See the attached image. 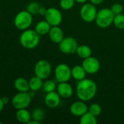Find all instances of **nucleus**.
Returning a JSON list of instances; mask_svg holds the SVG:
<instances>
[{"mask_svg":"<svg viewBox=\"0 0 124 124\" xmlns=\"http://www.w3.org/2000/svg\"><path fill=\"white\" fill-rule=\"evenodd\" d=\"M97 92V86L96 83L89 78H84L79 81L76 85V92L77 97L84 102L92 100Z\"/></svg>","mask_w":124,"mask_h":124,"instance_id":"f257e3e1","label":"nucleus"},{"mask_svg":"<svg viewBox=\"0 0 124 124\" xmlns=\"http://www.w3.org/2000/svg\"><path fill=\"white\" fill-rule=\"evenodd\" d=\"M40 41V35L35 30L26 29L20 35V43L25 49H32L36 47Z\"/></svg>","mask_w":124,"mask_h":124,"instance_id":"f03ea898","label":"nucleus"},{"mask_svg":"<svg viewBox=\"0 0 124 124\" xmlns=\"http://www.w3.org/2000/svg\"><path fill=\"white\" fill-rule=\"evenodd\" d=\"M114 14L112 12L110 8H103L97 11L95 18L96 24L101 28H107L113 23Z\"/></svg>","mask_w":124,"mask_h":124,"instance_id":"7ed1b4c3","label":"nucleus"},{"mask_svg":"<svg viewBox=\"0 0 124 124\" xmlns=\"http://www.w3.org/2000/svg\"><path fill=\"white\" fill-rule=\"evenodd\" d=\"M32 22V15L27 10H23L18 12L14 19V24L15 27L20 30L28 29L31 25Z\"/></svg>","mask_w":124,"mask_h":124,"instance_id":"20e7f679","label":"nucleus"},{"mask_svg":"<svg viewBox=\"0 0 124 124\" xmlns=\"http://www.w3.org/2000/svg\"><path fill=\"white\" fill-rule=\"evenodd\" d=\"M31 97L28 92H18L12 99V106L17 109L27 108L31 102Z\"/></svg>","mask_w":124,"mask_h":124,"instance_id":"39448f33","label":"nucleus"},{"mask_svg":"<svg viewBox=\"0 0 124 124\" xmlns=\"http://www.w3.org/2000/svg\"><path fill=\"white\" fill-rule=\"evenodd\" d=\"M97 10L92 3H84L80 9L81 19L86 23H92L95 20Z\"/></svg>","mask_w":124,"mask_h":124,"instance_id":"423d86ee","label":"nucleus"},{"mask_svg":"<svg viewBox=\"0 0 124 124\" xmlns=\"http://www.w3.org/2000/svg\"><path fill=\"white\" fill-rule=\"evenodd\" d=\"M58 44L60 52L66 54L76 53V49L78 46L77 41L71 36L64 37Z\"/></svg>","mask_w":124,"mask_h":124,"instance_id":"0eeeda50","label":"nucleus"},{"mask_svg":"<svg viewBox=\"0 0 124 124\" xmlns=\"http://www.w3.org/2000/svg\"><path fill=\"white\" fill-rule=\"evenodd\" d=\"M34 72L36 76L44 80L50 76L52 72V66L47 60H40L35 65Z\"/></svg>","mask_w":124,"mask_h":124,"instance_id":"6e6552de","label":"nucleus"},{"mask_svg":"<svg viewBox=\"0 0 124 124\" xmlns=\"http://www.w3.org/2000/svg\"><path fill=\"white\" fill-rule=\"evenodd\" d=\"M54 76L57 81L59 83L68 82L72 76L71 69L67 64L60 63L55 68Z\"/></svg>","mask_w":124,"mask_h":124,"instance_id":"1a4fd4ad","label":"nucleus"},{"mask_svg":"<svg viewBox=\"0 0 124 124\" xmlns=\"http://www.w3.org/2000/svg\"><path fill=\"white\" fill-rule=\"evenodd\" d=\"M45 20L50 24L51 26L59 25L62 20V15L60 11L54 7H50L46 9L44 15Z\"/></svg>","mask_w":124,"mask_h":124,"instance_id":"9d476101","label":"nucleus"},{"mask_svg":"<svg viewBox=\"0 0 124 124\" xmlns=\"http://www.w3.org/2000/svg\"><path fill=\"white\" fill-rule=\"evenodd\" d=\"M81 65L88 74H95L100 69V61L98 60V59L92 56L84 59Z\"/></svg>","mask_w":124,"mask_h":124,"instance_id":"9b49d317","label":"nucleus"},{"mask_svg":"<svg viewBox=\"0 0 124 124\" xmlns=\"http://www.w3.org/2000/svg\"><path fill=\"white\" fill-rule=\"evenodd\" d=\"M88 106L84 101H77L73 102L70 107V111L72 115L81 117L88 111Z\"/></svg>","mask_w":124,"mask_h":124,"instance_id":"f8f14e48","label":"nucleus"},{"mask_svg":"<svg viewBox=\"0 0 124 124\" xmlns=\"http://www.w3.org/2000/svg\"><path fill=\"white\" fill-rule=\"evenodd\" d=\"M44 102L49 108H56L60 103V96L55 91L48 92L45 96Z\"/></svg>","mask_w":124,"mask_h":124,"instance_id":"ddd939ff","label":"nucleus"},{"mask_svg":"<svg viewBox=\"0 0 124 124\" xmlns=\"http://www.w3.org/2000/svg\"><path fill=\"white\" fill-rule=\"evenodd\" d=\"M57 92L61 97L69 98L73 95V90L70 84L68 82H60L57 86Z\"/></svg>","mask_w":124,"mask_h":124,"instance_id":"4468645a","label":"nucleus"},{"mask_svg":"<svg viewBox=\"0 0 124 124\" xmlns=\"http://www.w3.org/2000/svg\"><path fill=\"white\" fill-rule=\"evenodd\" d=\"M48 34L50 40L55 44H59L64 38L63 31L58 25L52 26Z\"/></svg>","mask_w":124,"mask_h":124,"instance_id":"2eb2a0df","label":"nucleus"},{"mask_svg":"<svg viewBox=\"0 0 124 124\" xmlns=\"http://www.w3.org/2000/svg\"><path fill=\"white\" fill-rule=\"evenodd\" d=\"M14 86L19 92H28L30 90L28 81L25 78L21 77L15 80Z\"/></svg>","mask_w":124,"mask_h":124,"instance_id":"dca6fc26","label":"nucleus"},{"mask_svg":"<svg viewBox=\"0 0 124 124\" xmlns=\"http://www.w3.org/2000/svg\"><path fill=\"white\" fill-rule=\"evenodd\" d=\"M71 75L75 80L79 81L86 78V72L82 65H77L73 66V68L71 69Z\"/></svg>","mask_w":124,"mask_h":124,"instance_id":"f3484780","label":"nucleus"},{"mask_svg":"<svg viewBox=\"0 0 124 124\" xmlns=\"http://www.w3.org/2000/svg\"><path fill=\"white\" fill-rule=\"evenodd\" d=\"M15 116L17 120L23 124H28V121L31 119V113H30V112L26 110V108L17 110Z\"/></svg>","mask_w":124,"mask_h":124,"instance_id":"a211bd4d","label":"nucleus"},{"mask_svg":"<svg viewBox=\"0 0 124 124\" xmlns=\"http://www.w3.org/2000/svg\"><path fill=\"white\" fill-rule=\"evenodd\" d=\"M50 24L45 20H41L39 22L36 26H35V31L39 33L40 36L41 35H46L49 33V31L51 28Z\"/></svg>","mask_w":124,"mask_h":124,"instance_id":"6ab92c4d","label":"nucleus"},{"mask_svg":"<svg viewBox=\"0 0 124 124\" xmlns=\"http://www.w3.org/2000/svg\"><path fill=\"white\" fill-rule=\"evenodd\" d=\"M76 53L77 54V55L79 57H81L82 59H86V58L92 56V49L89 46L82 44V45L78 46Z\"/></svg>","mask_w":124,"mask_h":124,"instance_id":"aec40b11","label":"nucleus"},{"mask_svg":"<svg viewBox=\"0 0 124 124\" xmlns=\"http://www.w3.org/2000/svg\"><path fill=\"white\" fill-rule=\"evenodd\" d=\"M43 79H41V78L35 76L32 78H31V79L29 80L28 83H29V88L30 90L33 91V92H37L39 91L42 86H43Z\"/></svg>","mask_w":124,"mask_h":124,"instance_id":"412c9836","label":"nucleus"},{"mask_svg":"<svg viewBox=\"0 0 124 124\" xmlns=\"http://www.w3.org/2000/svg\"><path fill=\"white\" fill-rule=\"evenodd\" d=\"M80 124H97V117L87 111L86 113L82 115L80 118Z\"/></svg>","mask_w":124,"mask_h":124,"instance_id":"4be33fe9","label":"nucleus"},{"mask_svg":"<svg viewBox=\"0 0 124 124\" xmlns=\"http://www.w3.org/2000/svg\"><path fill=\"white\" fill-rule=\"evenodd\" d=\"M45 117L44 111L41 108H36L31 113V119L35 120L38 122H41Z\"/></svg>","mask_w":124,"mask_h":124,"instance_id":"5701e85b","label":"nucleus"},{"mask_svg":"<svg viewBox=\"0 0 124 124\" xmlns=\"http://www.w3.org/2000/svg\"><path fill=\"white\" fill-rule=\"evenodd\" d=\"M113 24L118 29H124V15L121 13L115 15Z\"/></svg>","mask_w":124,"mask_h":124,"instance_id":"b1692460","label":"nucleus"},{"mask_svg":"<svg viewBox=\"0 0 124 124\" xmlns=\"http://www.w3.org/2000/svg\"><path fill=\"white\" fill-rule=\"evenodd\" d=\"M42 87H43L44 92H46V93L51 92H54L57 89L56 84L52 80H47V81H46L43 84V86Z\"/></svg>","mask_w":124,"mask_h":124,"instance_id":"393cba45","label":"nucleus"},{"mask_svg":"<svg viewBox=\"0 0 124 124\" xmlns=\"http://www.w3.org/2000/svg\"><path fill=\"white\" fill-rule=\"evenodd\" d=\"M40 7L41 6L39 3H37L36 1H33L28 4L26 10L28 12H29L32 15H36V14H39V10L40 9Z\"/></svg>","mask_w":124,"mask_h":124,"instance_id":"a878e982","label":"nucleus"},{"mask_svg":"<svg viewBox=\"0 0 124 124\" xmlns=\"http://www.w3.org/2000/svg\"><path fill=\"white\" fill-rule=\"evenodd\" d=\"M88 111L97 117V116H100L101 114V113H102V108H101V106L99 104L93 103V104H92L89 107Z\"/></svg>","mask_w":124,"mask_h":124,"instance_id":"bb28decb","label":"nucleus"},{"mask_svg":"<svg viewBox=\"0 0 124 124\" xmlns=\"http://www.w3.org/2000/svg\"><path fill=\"white\" fill-rule=\"evenodd\" d=\"M75 2V0H60V6L65 10H69L74 7Z\"/></svg>","mask_w":124,"mask_h":124,"instance_id":"cd10ccee","label":"nucleus"},{"mask_svg":"<svg viewBox=\"0 0 124 124\" xmlns=\"http://www.w3.org/2000/svg\"><path fill=\"white\" fill-rule=\"evenodd\" d=\"M110 9H111L112 12L114 14V15H119V14L123 13L124 7L121 4L116 3V4H114L111 6Z\"/></svg>","mask_w":124,"mask_h":124,"instance_id":"c85d7f7f","label":"nucleus"},{"mask_svg":"<svg viewBox=\"0 0 124 124\" xmlns=\"http://www.w3.org/2000/svg\"><path fill=\"white\" fill-rule=\"evenodd\" d=\"M46 9H46L44 7H40V9H39V15H45V14H46Z\"/></svg>","mask_w":124,"mask_h":124,"instance_id":"c756f323","label":"nucleus"},{"mask_svg":"<svg viewBox=\"0 0 124 124\" xmlns=\"http://www.w3.org/2000/svg\"><path fill=\"white\" fill-rule=\"evenodd\" d=\"M103 1L104 0H90V2L94 5H98V4H100L101 3H102Z\"/></svg>","mask_w":124,"mask_h":124,"instance_id":"7c9ffc66","label":"nucleus"},{"mask_svg":"<svg viewBox=\"0 0 124 124\" xmlns=\"http://www.w3.org/2000/svg\"><path fill=\"white\" fill-rule=\"evenodd\" d=\"M4 106V102L2 100V98L0 97V112L3 110Z\"/></svg>","mask_w":124,"mask_h":124,"instance_id":"2f4dec72","label":"nucleus"},{"mask_svg":"<svg viewBox=\"0 0 124 124\" xmlns=\"http://www.w3.org/2000/svg\"><path fill=\"white\" fill-rule=\"evenodd\" d=\"M39 124V122H38V121H35V120H33V119H31L29 121H28V124Z\"/></svg>","mask_w":124,"mask_h":124,"instance_id":"473e14b6","label":"nucleus"},{"mask_svg":"<svg viewBox=\"0 0 124 124\" xmlns=\"http://www.w3.org/2000/svg\"><path fill=\"white\" fill-rule=\"evenodd\" d=\"M76 1V2H78V3H79V4H84V3H86L88 0H75Z\"/></svg>","mask_w":124,"mask_h":124,"instance_id":"72a5a7b5","label":"nucleus"},{"mask_svg":"<svg viewBox=\"0 0 124 124\" xmlns=\"http://www.w3.org/2000/svg\"><path fill=\"white\" fill-rule=\"evenodd\" d=\"M2 100H3V102H4V104H7V102H8V99L7 98V97H4V98H2Z\"/></svg>","mask_w":124,"mask_h":124,"instance_id":"f704fd0d","label":"nucleus"}]
</instances>
